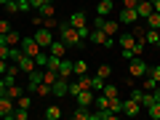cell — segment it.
<instances>
[{"mask_svg":"<svg viewBox=\"0 0 160 120\" xmlns=\"http://www.w3.org/2000/svg\"><path fill=\"white\" fill-rule=\"evenodd\" d=\"M19 48H22V51L27 53L29 59H35V62H38V67H46V62H48V53H40V46L35 43V38H22Z\"/></svg>","mask_w":160,"mask_h":120,"instance_id":"obj_1","label":"cell"},{"mask_svg":"<svg viewBox=\"0 0 160 120\" xmlns=\"http://www.w3.org/2000/svg\"><path fill=\"white\" fill-rule=\"evenodd\" d=\"M59 40H64V46H67V48H78L80 43H83L80 32L69 22H59Z\"/></svg>","mask_w":160,"mask_h":120,"instance_id":"obj_2","label":"cell"},{"mask_svg":"<svg viewBox=\"0 0 160 120\" xmlns=\"http://www.w3.org/2000/svg\"><path fill=\"white\" fill-rule=\"evenodd\" d=\"M67 22H69V24H72V27L80 32V38H83V40L91 35V27H88V19H86V13H83V11H72Z\"/></svg>","mask_w":160,"mask_h":120,"instance_id":"obj_3","label":"cell"},{"mask_svg":"<svg viewBox=\"0 0 160 120\" xmlns=\"http://www.w3.org/2000/svg\"><path fill=\"white\" fill-rule=\"evenodd\" d=\"M88 40H91V43H96V46H104V48H112L115 43H118V40H115L112 35H107L102 27H93L91 35H88Z\"/></svg>","mask_w":160,"mask_h":120,"instance_id":"obj_4","label":"cell"},{"mask_svg":"<svg viewBox=\"0 0 160 120\" xmlns=\"http://www.w3.org/2000/svg\"><path fill=\"white\" fill-rule=\"evenodd\" d=\"M147 72H149V67H147V62H144L142 56H133L131 62H128V75H131L133 80H136V78H144Z\"/></svg>","mask_w":160,"mask_h":120,"instance_id":"obj_5","label":"cell"},{"mask_svg":"<svg viewBox=\"0 0 160 120\" xmlns=\"http://www.w3.org/2000/svg\"><path fill=\"white\" fill-rule=\"evenodd\" d=\"M32 38H35V43H38L40 48H48V46L53 43V29H48V27H38Z\"/></svg>","mask_w":160,"mask_h":120,"instance_id":"obj_6","label":"cell"},{"mask_svg":"<svg viewBox=\"0 0 160 120\" xmlns=\"http://www.w3.org/2000/svg\"><path fill=\"white\" fill-rule=\"evenodd\" d=\"M13 109H16V102L8 96H0V118L3 120H11L13 118Z\"/></svg>","mask_w":160,"mask_h":120,"instance_id":"obj_7","label":"cell"},{"mask_svg":"<svg viewBox=\"0 0 160 120\" xmlns=\"http://www.w3.org/2000/svg\"><path fill=\"white\" fill-rule=\"evenodd\" d=\"M51 93H53L56 99L69 96V80H67V78H56V83L51 86Z\"/></svg>","mask_w":160,"mask_h":120,"instance_id":"obj_8","label":"cell"},{"mask_svg":"<svg viewBox=\"0 0 160 120\" xmlns=\"http://www.w3.org/2000/svg\"><path fill=\"white\" fill-rule=\"evenodd\" d=\"M93 99H96V96H93V91H91V88H80V91L75 93V102H78V104H83V107H91V104H93Z\"/></svg>","mask_w":160,"mask_h":120,"instance_id":"obj_9","label":"cell"},{"mask_svg":"<svg viewBox=\"0 0 160 120\" xmlns=\"http://www.w3.org/2000/svg\"><path fill=\"white\" fill-rule=\"evenodd\" d=\"M16 64H19V69H22V72H27V75L32 72L35 67H38V62H35V59H29V56H27V53H24V51L19 53V59H16Z\"/></svg>","mask_w":160,"mask_h":120,"instance_id":"obj_10","label":"cell"},{"mask_svg":"<svg viewBox=\"0 0 160 120\" xmlns=\"http://www.w3.org/2000/svg\"><path fill=\"white\" fill-rule=\"evenodd\" d=\"M123 112H126L128 118H136V115L142 112V104H139V102H133V99L128 96V99H123Z\"/></svg>","mask_w":160,"mask_h":120,"instance_id":"obj_11","label":"cell"},{"mask_svg":"<svg viewBox=\"0 0 160 120\" xmlns=\"http://www.w3.org/2000/svg\"><path fill=\"white\" fill-rule=\"evenodd\" d=\"M136 22H139L136 8H123V11H120V24H128V27H133Z\"/></svg>","mask_w":160,"mask_h":120,"instance_id":"obj_12","label":"cell"},{"mask_svg":"<svg viewBox=\"0 0 160 120\" xmlns=\"http://www.w3.org/2000/svg\"><path fill=\"white\" fill-rule=\"evenodd\" d=\"M27 78H29V86H27V91H29V93H35V88H38L40 83H43V69H38V67H35L32 72L27 75Z\"/></svg>","mask_w":160,"mask_h":120,"instance_id":"obj_13","label":"cell"},{"mask_svg":"<svg viewBox=\"0 0 160 120\" xmlns=\"http://www.w3.org/2000/svg\"><path fill=\"white\" fill-rule=\"evenodd\" d=\"M64 51H67L64 40H53L51 46H48V56H59V59H64Z\"/></svg>","mask_w":160,"mask_h":120,"instance_id":"obj_14","label":"cell"},{"mask_svg":"<svg viewBox=\"0 0 160 120\" xmlns=\"http://www.w3.org/2000/svg\"><path fill=\"white\" fill-rule=\"evenodd\" d=\"M152 11H155V8H152V0H139V6H136V16L139 19H147Z\"/></svg>","mask_w":160,"mask_h":120,"instance_id":"obj_15","label":"cell"},{"mask_svg":"<svg viewBox=\"0 0 160 120\" xmlns=\"http://www.w3.org/2000/svg\"><path fill=\"white\" fill-rule=\"evenodd\" d=\"M112 8H115L112 0H99V6H96V16H104V19H107L109 13H112Z\"/></svg>","mask_w":160,"mask_h":120,"instance_id":"obj_16","label":"cell"},{"mask_svg":"<svg viewBox=\"0 0 160 120\" xmlns=\"http://www.w3.org/2000/svg\"><path fill=\"white\" fill-rule=\"evenodd\" d=\"M22 93H24V88L16 86V83H11V86H6V93H3V96H8V99H13V102H16Z\"/></svg>","mask_w":160,"mask_h":120,"instance_id":"obj_17","label":"cell"},{"mask_svg":"<svg viewBox=\"0 0 160 120\" xmlns=\"http://www.w3.org/2000/svg\"><path fill=\"white\" fill-rule=\"evenodd\" d=\"M102 29H104L107 35H112V38H115V35H118V29H120V22H115V19H104Z\"/></svg>","mask_w":160,"mask_h":120,"instance_id":"obj_18","label":"cell"},{"mask_svg":"<svg viewBox=\"0 0 160 120\" xmlns=\"http://www.w3.org/2000/svg\"><path fill=\"white\" fill-rule=\"evenodd\" d=\"M75 120H93V112H88V107H83V104H78V109L72 112Z\"/></svg>","mask_w":160,"mask_h":120,"instance_id":"obj_19","label":"cell"},{"mask_svg":"<svg viewBox=\"0 0 160 120\" xmlns=\"http://www.w3.org/2000/svg\"><path fill=\"white\" fill-rule=\"evenodd\" d=\"M144 24H147L149 29H160V13H158V11H152L147 19H144Z\"/></svg>","mask_w":160,"mask_h":120,"instance_id":"obj_20","label":"cell"},{"mask_svg":"<svg viewBox=\"0 0 160 120\" xmlns=\"http://www.w3.org/2000/svg\"><path fill=\"white\" fill-rule=\"evenodd\" d=\"M3 38H6V46H19V43H22V35H19L16 29H11V32H6Z\"/></svg>","mask_w":160,"mask_h":120,"instance_id":"obj_21","label":"cell"},{"mask_svg":"<svg viewBox=\"0 0 160 120\" xmlns=\"http://www.w3.org/2000/svg\"><path fill=\"white\" fill-rule=\"evenodd\" d=\"M86 72H88L86 59H78V62H72V75H86Z\"/></svg>","mask_w":160,"mask_h":120,"instance_id":"obj_22","label":"cell"},{"mask_svg":"<svg viewBox=\"0 0 160 120\" xmlns=\"http://www.w3.org/2000/svg\"><path fill=\"white\" fill-rule=\"evenodd\" d=\"M102 93H104V96H109V99H115V96H120V88L115 86V83H104Z\"/></svg>","mask_w":160,"mask_h":120,"instance_id":"obj_23","label":"cell"},{"mask_svg":"<svg viewBox=\"0 0 160 120\" xmlns=\"http://www.w3.org/2000/svg\"><path fill=\"white\" fill-rule=\"evenodd\" d=\"M144 109H147V115H149V118H152V120H160V104H158V102L147 104V107H144Z\"/></svg>","mask_w":160,"mask_h":120,"instance_id":"obj_24","label":"cell"},{"mask_svg":"<svg viewBox=\"0 0 160 120\" xmlns=\"http://www.w3.org/2000/svg\"><path fill=\"white\" fill-rule=\"evenodd\" d=\"M59 118H62V109H59L56 104H51V107L46 109V120H59Z\"/></svg>","mask_w":160,"mask_h":120,"instance_id":"obj_25","label":"cell"},{"mask_svg":"<svg viewBox=\"0 0 160 120\" xmlns=\"http://www.w3.org/2000/svg\"><path fill=\"white\" fill-rule=\"evenodd\" d=\"M142 80H144V91H155V88H158V86H160L158 80H155V78H152V75H144V78H142Z\"/></svg>","mask_w":160,"mask_h":120,"instance_id":"obj_26","label":"cell"},{"mask_svg":"<svg viewBox=\"0 0 160 120\" xmlns=\"http://www.w3.org/2000/svg\"><path fill=\"white\" fill-rule=\"evenodd\" d=\"M38 13H40L43 19H46V16H53V13H56V6H53V3H46L43 8H38Z\"/></svg>","mask_w":160,"mask_h":120,"instance_id":"obj_27","label":"cell"},{"mask_svg":"<svg viewBox=\"0 0 160 120\" xmlns=\"http://www.w3.org/2000/svg\"><path fill=\"white\" fill-rule=\"evenodd\" d=\"M107 109H112L115 115H118V112H123V99H120V96L109 99V107H107Z\"/></svg>","mask_w":160,"mask_h":120,"instance_id":"obj_28","label":"cell"},{"mask_svg":"<svg viewBox=\"0 0 160 120\" xmlns=\"http://www.w3.org/2000/svg\"><path fill=\"white\" fill-rule=\"evenodd\" d=\"M3 8H6L8 16H13V13H22V11H19V6H16V0H6V3H3Z\"/></svg>","mask_w":160,"mask_h":120,"instance_id":"obj_29","label":"cell"},{"mask_svg":"<svg viewBox=\"0 0 160 120\" xmlns=\"http://www.w3.org/2000/svg\"><path fill=\"white\" fill-rule=\"evenodd\" d=\"M93 104H96V109H107V107H109V96H104V93H99V96L93 99Z\"/></svg>","mask_w":160,"mask_h":120,"instance_id":"obj_30","label":"cell"},{"mask_svg":"<svg viewBox=\"0 0 160 120\" xmlns=\"http://www.w3.org/2000/svg\"><path fill=\"white\" fill-rule=\"evenodd\" d=\"M35 96H40V99H43V96H51V86H48V83H40V86L35 88Z\"/></svg>","mask_w":160,"mask_h":120,"instance_id":"obj_31","label":"cell"},{"mask_svg":"<svg viewBox=\"0 0 160 120\" xmlns=\"http://www.w3.org/2000/svg\"><path fill=\"white\" fill-rule=\"evenodd\" d=\"M144 38H147V43H149V46H158V38H160V29H147V35H144Z\"/></svg>","mask_w":160,"mask_h":120,"instance_id":"obj_32","label":"cell"},{"mask_svg":"<svg viewBox=\"0 0 160 120\" xmlns=\"http://www.w3.org/2000/svg\"><path fill=\"white\" fill-rule=\"evenodd\" d=\"M16 107H22V109H29V107H32V99H29L27 93H22V96L16 99Z\"/></svg>","mask_w":160,"mask_h":120,"instance_id":"obj_33","label":"cell"},{"mask_svg":"<svg viewBox=\"0 0 160 120\" xmlns=\"http://www.w3.org/2000/svg\"><path fill=\"white\" fill-rule=\"evenodd\" d=\"M96 75H99V78H102V80H107L109 75H112V67H109V64H102V67L96 69Z\"/></svg>","mask_w":160,"mask_h":120,"instance_id":"obj_34","label":"cell"},{"mask_svg":"<svg viewBox=\"0 0 160 120\" xmlns=\"http://www.w3.org/2000/svg\"><path fill=\"white\" fill-rule=\"evenodd\" d=\"M43 27H48V29H59V19H56V16H46V19H43Z\"/></svg>","mask_w":160,"mask_h":120,"instance_id":"obj_35","label":"cell"},{"mask_svg":"<svg viewBox=\"0 0 160 120\" xmlns=\"http://www.w3.org/2000/svg\"><path fill=\"white\" fill-rule=\"evenodd\" d=\"M144 96H147V93H144V88H133V91H131V99H133V102H139V104L144 102Z\"/></svg>","mask_w":160,"mask_h":120,"instance_id":"obj_36","label":"cell"},{"mask_svg":"<svg viewBox=\"0 0 160 120\" xmlns=\"http://www.w3.org/2000/svg\"><path fill=\"white\" fill-rule=\"evenodd\" d=\"M104 88V80L99 78V75H93V80H91V91H102Z\"/></svg>","mask_w":160,"mask_h":120,"instance_id":"obj_37","label":"cell"},{"mask_svg":"<svg viewBox=\"0 0 160 120\" xmlns=\"http://www.w3.org/2000/svg\"><path fill=\"white\" fill-rule=\"evenodd\" d=\"M11 22H8V19H0V35H6V32H11Z\"/></svg>","mask_w":160,"mask_h":120,"instance_id":"obj_38","label":"cell"},{"mask_svg":"<svg viewBox=\"0 0 160 120\" xmlns=\"http://www.w3.org/2000/svg\"><path fill=\"white\" fill-rule=\"evenodd\" d=\"M8 53H11V46H6V43H0V59H8Z\"/></svg>","mask_w":160,"mask_h":120,"instance_id":"obj_39","label":"cell"},{"mask_svg":"<svg viewBox=\"0 0 160 120\" xmlns=\"http://www.w3.org/2000/svg\"><path fill=\"white\" fill-rule=\"evenodd\" d=\"M29 3H32V8L38 11V8H43L46 3H53V0H29Z\"/></svg>","mask_w":160,"mask_h":120,"instance_id":"obj_40","label":"cell"},{"mask_svg":"<svg viewBox=\"0 0 160 120\" xmlns=\"http://www.w3.org/2000/svg\"><path fill=\"white\" fill-rule=\"evenodd\" d=\"M147 75H152V78L160 83V64H158V67H149V72H147Z\"/></svg>","mask_w":160,"mask_h":120,"instance_id":"obj_41","label":"cell"},{"mask_svg":"<svg viewBox=\"0 0 160 120\" xmlns=\"http://www.w3.org/2000/svg\"><path fill=\"white\" fill-rule=\"evenodd\" d=\"M139 0H123V8H136Z\"/></svg>","mask_w":160,"mask_h":120,"instance_id":"obj_42","label":"cell"},{"mask_svg":"<svg viewBox=\"0 0 160 120\" xmlns=\"http://www.w3.org/2000/svg\"><path fill=\"white\" fill-rule=\"evenodd\" d=\"M8 72V59H0V75Z\"/></svg>","mask_w":160,"mask_h":120,"instance_id":"obj_43","label":"cell"},{"mask_svg":"<svg viewBox=\"0 0 160 120\" xmlns=\"http://www.w3.org/2000/svg\"><path fill=\"white\" fill-rule=\"evenodd\" d=\"M3 93H6V78L0 75V96H3Z\"/></svg>","mask_w":160,"mask_h":120,"instance_id":"obj_44","label":"cell"},{"mask_svg":"<svg viewBox=\"0 0 160 120\" xmlns=\"http://www.w3.org/2000/svg\"><path fill=\"white\" fill-rule=\"evenodd\" d=\"M152 99H155V102H158V104H160V86H158V88H155V93H152Z\"/></svg>","mask_w":160,"mask_h":120,"instance_id":"obj_45","label":"cell"},{"mask_svg":"<svg viewBox=\"0 0 160 120\" xmlns=\"http://www.w3.org/2000/svg\"><path fill=\"white\" fill-rule=\"evenodd\" d=\"M152 8H155L158 13H160V0H152Z\"/></svg>","mask_w":160,"mask_h":120,"instance_id":"obj_46","label":"cell"},{"mask_svg":"<svg viewBox=\"0 0 160 120\" xmlns=\"http://www.w3.org/2000/svg\"><path fill=\"white\" fill-rule=\"evenodd\" d=\"M3 3H6V0H0V6H3Z\"/></svg>","mask_w":160,"mask_h":120,"instance_id":"obj_47","label":"cell"},{"mask_svg":"<svg viewBox=\"0 0 160 120\" xmlns=\"http://www.w3.org/2000/svg\"><path fill=\"white\" fill-rule=\"evenodd\" d=\"M158 46H160V38H158Z\"/></svg>","mask_w":160,"mask_h":120,"instance_id":"obj_48","label":"cell"}]
</instances>
